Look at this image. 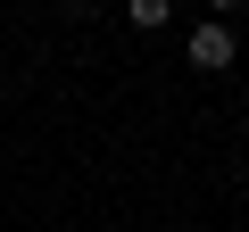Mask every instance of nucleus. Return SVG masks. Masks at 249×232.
Instances as JSON below:
<instances>
[{
    "label": "nucleus",
    "mask_w": 249,
    "mask_h": 232,
    "mask_svg": "<svg viewBox=\"0 0 249 232\" xmlns=\"http://www.w3.org/2000/svg\"><path fill=\"white\" fill-rule=\"evenodd\" d=\"M175 17V0H133V25H166Z\"/></svg>",
    "instance_id": "obj_2"
},
{
    "label": "nucleus",
    "mask_w": 249,
    "mask_h": 232,
    "mask_svg": "<svg viewBox=\"0 0 249 232\" xmlns=\"http://www.w3.org/2000/svg\"><path fill=\"white\" fill-rule=\"evenodd\" d=\"M183 50H191V66H199V75H216V66H232V50H241V42H232V25H199Z\"/></svg>",
    "instance_id": "obj_1"
},
{
    "label": "nucleus",
    "mask_w": 249,
    "mask_h": 232,
    "mask_svg": "<svg viewBox=\"0 0 249 232\" xmlns=\"http://www.w3.org/2000/svg\"><path fill=\"white\" fill-rule=\"evenodd\" d=\"M216 9H232V0H216Z\"/></svg>",
    "instance_id": "obj_3"
}]
</instances>
